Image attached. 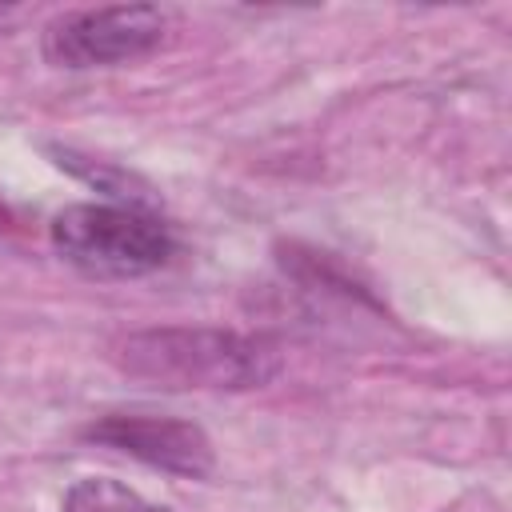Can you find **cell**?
Instances as JSON below:
<instances>
[{"label": "cell", "mask_w": 512, "mask_h": 512, "mask_svg": "<svg viewBox=\"0 0 512 512\" xmlns=\"http://www.w3.org/2000/svg\"><path fill=\"white\" fill-rule=\"evenodd\" d=\"M84 440L92 444H104V448H116V452H128L160 472H172V476H188V480H200L212 472L216 464V452H212V440L204 436L200 424L192 420H172V416H104V420H92L84 432Z\"/></svg>", "instance_id": "277c9868"}, {"label": "cell", "mask_w": 512, "mask_h": 512, "mask_svg": "<svg viewBox=\"0 0 512 512\" xmlns=\"http://www.w3.org/2000/svg\"><path fill=\"white\" fill-rule=\"evenodd\" d=\"M116 364L128 376L160 388L244 392L280 376L284 356L272 340L228 328H148L116 344Z\"/></svg>", "instance_id": "6da1fadb"}, {"label": "cell", "mask_w": 512, "mask_h": 512, "mask_svg": "<svg viewBox=\"0 0 512 512\" xmlns=\"http://www.w3.org/2000/svg\"><path fill=\"white\" fill-rule=\"evenodd\" d=\"M12 20H16V8H0V32H4Z\"/></svg>", "instance_id": "8992f818"}, {"label": "cell", "mask_w": 512, "mask_h": 512, "mask_svg": "<svg viewBox=\"0 0 512 512\" xmlns=\"http://www.w3.org/2000/svg\"><path fill=\"white\" fill-rule=\"evenodd\" d=\"M168 40V12L156 4H112L64 12L44 28V60L56 68H112L152 56Z\"/></svg>", "instance_id": "3957f363"}, {"label": "cell", "mask_w": 512, "mask_h": 512, "mask_svg": "<svg viewBox=\"0 0 512 512\" xmlns=\"http://www.w3.org/2000/svg\"><path fill=\"white\" fill-rule=\"evenodd\" d=\"M52 252L92 280H136L160 272L176 240L164 220L132 204H68L48 224Z\"/></svg>", "instance_id": "7a4b0ae2"}, {"label": "cell", "mask_w": 512, "mask_h": 512, "mask_svg": "<svg viewBox=\"0 0 512 512\" xmlns=\"http://www.w3.org/2000/svg\"><path fill=\"white\" fill-rule=\"evenodd\" d=\"M60 512H172V508L148 504L140 492L124 488L120 480L88 476V480H76V484L64 492Z\"/></svg>", "instance_id": "5b68a950"}]
</instances>
